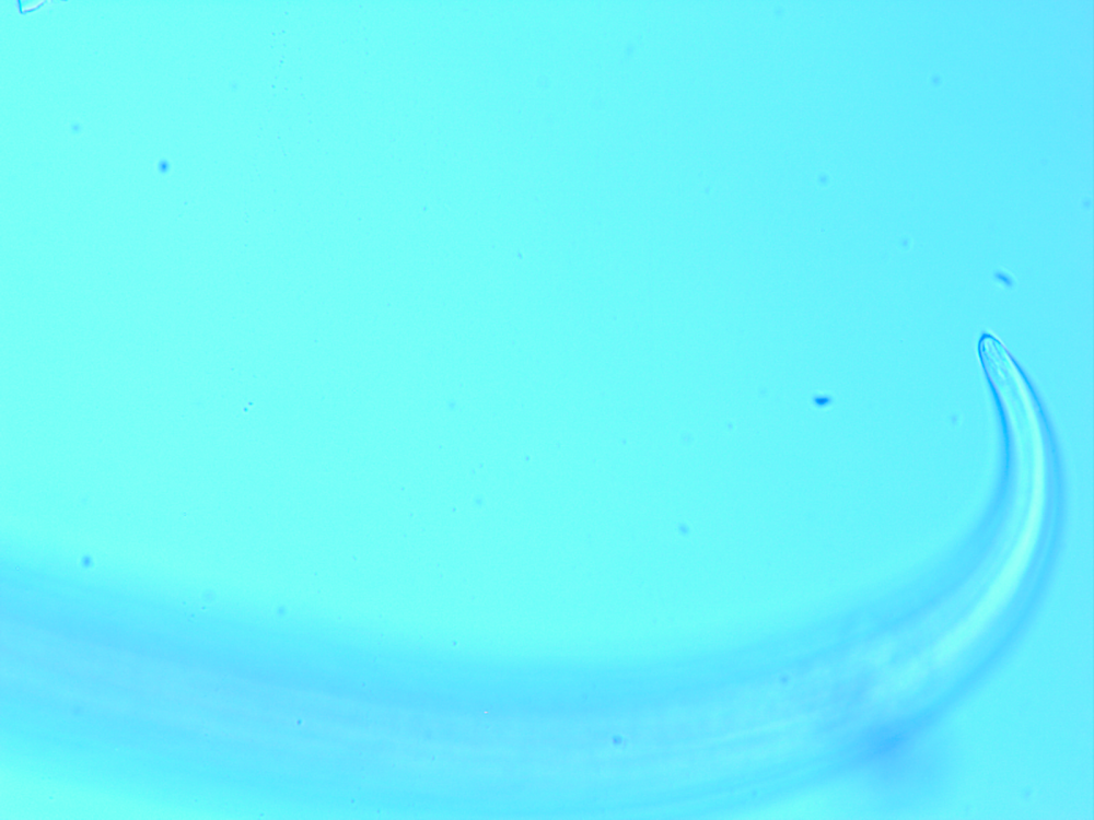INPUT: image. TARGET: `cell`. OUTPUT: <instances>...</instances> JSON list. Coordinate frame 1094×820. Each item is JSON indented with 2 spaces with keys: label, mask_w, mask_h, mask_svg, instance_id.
<instances>
[{
  "label": "cell",
  "mask_w": 1094,
  "mask_h": 820,
  "mask_svg": "<svg viewBox=\"0 0 1094 820\" xmlns=\"http://www.w3.org/2000/svg\"><path fill=\"white\" fill-rule=\"evenodd\" d=\"M923 717L898 721L868 734L858 746L862 760L883 758L898 751L922 727Z\"/></svg>",
  "instance_id": "1"
}]
</instances>
